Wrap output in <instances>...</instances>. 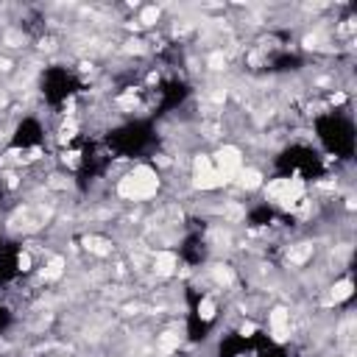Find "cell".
Returning a JSON list of instances; mask_svg holds the SVG:
<instances>
[{"label": "cell", "mask_w": 357, "mask_h": 357, "mask_svg": "<svg viewBox=\"0 0 357 357\" xmlns=\"http://www.w3.org/2000/svg\"><path fill=\"white\" fill-rule=\"evenodd\" d=\"M192 187L201 190V192H215V190L226 187V181H223L220 173L215 170L209 153H198V156L192 159Z\"/></svg>", "instance_id": "3957f363"}, {"label": "cell", "mask_w": 357, "mask_h": 357, "mask_svg": "<svg viewBox=\"0 0 357 357\" xmlns=\"http://www.w3.org/2000/svg\"><path fill=\"white\" fill-rule=\"evenodd\" d=\"M351 293H354V282H351L349 276H343V279H335V282L329 284V293H326V304H343V301H349V298H351Z\"/></svg>", "instance_id": "52a82bcc"}, {"label": "cell", "mask_w": 357, "mask_h": 357, "mask_svg": "<svg viewBox=\"0 0 357 357\" xmlns=\"http://www.w3.org/2000/svg\"><path fill=\"white\" fill-rule=\"evenodd\" d=\"M231 184H237L240 190H245V192H251V190H259L262 184H265V178H262V173L257 170V167H251V165H245L240 173H237V178L231 181Z\"/></svg>", "instance_id": "ba28073f"}, {"label": "cell", "mask_w": 357, "mask_h": 357, "mask_svg": "<svg viewBox=\"0 0 357 357\" xmlns=\"http://www.w3.org/2000/svg\"><path fill=\"white\" fill-rule=\"evenodd\" d=\"M17 271H20V273L33 271V254H31V248H22V251L17 254Z\"/></svg>", "instance_id": "9a60e30c"}, {"label": "cell", "mask_w": 357, "mask_h": 357, "mask_svg": "<svg viewBox=\"0 0 357 357\" xmlns=\"http://www.w3.org/2000/svg\"><path fill=\"white\" fill-rule=\"evenodd\" d=\"M64 271H67V259H64L61 254H50V257L45 259L42 271H39V279H42V282H59V279L64 276Z\"/></svg>", "instance_id": "8992f818"}, {"label": "cell", "mask_w": 357, "mask_h": 357, "mask_svg": "<svg viewBox=\"0 0 357 357\" xmlns=\"http://www.w3.org/2000/svg\"><path fill=\"white\" fill-rule=\"evenodd\" d=\"M176 268H178V257H176V251H170V248H159V251L151 257V271H153L159 279L173 276Z\"/></svg>", "instance_id": "5b68a950"}, {"label": "cell", "mask_w": 357, "mask_h": 357, "mask_svg": "<svg viewBox=\"0 0 357 357\" xmlns=\"http://www.w3.org/2000/svg\"><path fill=\"white\" fill-rule=\"evenodd\" d=\"M237 332H240L243 337H254V332H257V324H254V321H243V324L237 326Z\"/></svg>", "instance_id": "e0dca14e"}, {"label": "cell", "mask_w": 357, "mask_h": 357, "mask_svg": "<svg viewBox=\"0 0 357 357\" xmlns=\"http://www.w3.org/2000/svg\"><path fill=\"white\" fill-rule=\"evenodd\" d=\"M159 17H162V11H159L156 6H145V8L139 11V17H137V25H139V28H153V25L159 22Z\"/></svg>", "instance_id": "4fadbf2b"}, {"label": "cell", "mask_w": 357, "mask_h": 357, "mask_svg": "<svg viewBox=\"0 0 357 357\" xmlns=\"http://www.w3.org/2000/svg\"><path fill=\"white\" fill-rule=\"evenodd\" d=\"M195 312H198V318H201L204 324H209V321H215V315H218V301H215L212 296H201Z\"/></svg>", "instance_id": "7c38bea8"}, {"label": "cell", "mask_w": 357, "mask_h": 357, "mask_svg": "<svg viewBox=\"0 0 357 357\" xmlns=\"http://www.w3.org/2000/svg\"><path fill=\"white\" fill-rule=\"evenodd\" d=\"M268 335L273 343H287L290 335H293V312L282 304H276L271 312H268Z\"/></svg>", "instance_id": "277c9868"}, {"label": "cell", "mask_w": 357, "mask_h": 357, "mask_svg": "<svg viewBox=\"0 0 357 357\" xmlns=\"http://www.w3.org/2000/svg\"><path fill=\"white\" fill-rule=\"evenodd\" d=\"M206 271H209V279H212L218 287L229 290V287L234 284V271H231V265H226V262H215V265L206 268Z\"/></svg>", "instance_id": "30bf717a"}, {"label": "cell", "mask_w": 357, "mask_h": 357, "mask_svg": "<svg viewBox=\"0 0 357 357\" xmlns=\"http://www.w3.org/2000/svg\"><path fill=\"white\" fill-rule=\"evenodd\" d=\"M178 346H181V335H178L176 329H165V332H159V335H156V351H159L162 357L176 354V351H178Z\"/></svg>", "instance_id": "9c48e42d"}, {"label": "cell", "mask_w": 357, "mask_h": 357, "mask_svg": "<svg viewBox=\"0 0 357 357\" xmlns=\"http://www.w3.org/2000/svg\"><path fill=\"white\" fill-rule=\"evenodd\" d=\"M61 165L64 167H70V170H75L78 165H81V151H61Z\"/></svg>", "instance_id": "2e32d148"}, {"label": "cell", "mask_w": 357, "mask_h": 357, "mask_svg": "<svg viewBox=\"0 0 357 357\" xmlns=\"http://www.w3.org/2000/svg\"><path fill=\"white\" fill-rule=\"evenodd\" d=\"M226 64H229V56L223 53V47H218V50H212V53L206 56V67H209L212 73H223Z\"/></svg>", "instance_id": "5bb4252c"}, {"label": "cell", "mask_w": 357, "mask_h": 357, "mask_svg": "<svg viewBox=\"0 0 357 357\" xmlns=\"http://www.w3.org/2000/svg\"><path fill=\"white\" fill-rule=\"evenodd\" d=\"M159 184H162V178H159V173L151 165H134L126 176L117 178L114 192L123 201L139 204V201H151L159 192Z\"/></svg>", "instance_id": "6da1fadb"}, {"label": "cell", "mask_w": 357, "mask_h": 357, "mask_svg": "<svg viewBox=\"0 0 357 357\" xmlns=\"http://www.w3.org/2000/svg\"><path fill=\"white\" fill-rule=\"evenodd\" d=\"M84 248H86L89 254H95V257H109V254L114 251L112 240H106V237H100V234H86V237H84Z\"/></svg>", "instance_id": "8fae6325"}, {"label": "cell", "mask_w": 357, "mask_h": 357, "mask_svg": "<svg viewBox=\"0 0 357 357\" xmlns=\"http://www.w3.org/2000/svg\"><path fill=\"white\" fill-rule=\"evenodd\" d=\"M212 165H215V170L220 173V178H223L226 184H231V181L237 178V173L245 167V153H243L240 145L223 142V145H218V151L212 153Z\"/></svg>", "instance_id": "7a4b0ae2"}]
</instances>
